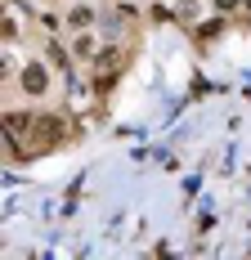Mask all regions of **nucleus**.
Wrapping results in <instances>:
<instances>
[{"mask_svg": "<svg viewBox=\"0 0 251 260\" xmlns=\"http://www.w3.org/2000/svg\"><path fill=\"white\" fill-rule=\"evenodd\" d=\"M247 9H251V0H247Z\"/></svg>", "mask_w": 251, "mask_h": 260, "instance_id": "9b49d317", "label": "nucleus"}, {"mask_svg": "<svg viewBox=\"0 0 251 260\" xmlns=\"http://www.w3.org/2000/svg\"><path fill=\"white\" fill-rule=\"evenodd\" d=\"M54 63L50 58H27L23 68H18V90H23V99H45L54 90V72H50Z\"/></svg>", "mask_w": 251, "mask_h": 260, "instance_id": "f03ea898", "label": "nucleus"}, {"mask_svg": "<svg viewBox=\"0 0 251 260\" xmlns=\"http://www.w3.org/2000/svg\"><path fill=\"white\" fill-rule=\"evenodd\" d=\"M112 5H117V9H112V14H117V23H135V18H139L135 0H112Z\"/></svg>", "mask_w": 251, "mask_h": 260, "instance_id": "6e6552de", "label": "nucleus"}, {"mask_svg": "<svg viewBox=\"0 0 251 260\" xmlns=\"http://www.w3.org/2000/svg\"><path fill=\"white\" fill-rule=\"evenodd\" d=\"M63 23H68V31H90V27L99 23L95 0H72V5L63 9Z\"/></svg>", "mask_w": 251, "mask_h": 260, "instance_id": "7ed1b4c3", "label": "nucleus"}, {"mask_svg": "<svg viewBox=\"0 0 251 260\" xmlns=\"http://www.w3.org/2000/svg\"><path fill=\"white\" fill-rule=\"evenodd\" d=\"M45 58H50L54 68H58V72H72V45H63V41H58V36H50V41H45Z\"/></svg>", "mask_w": 251, "mask_h": 260, "instance_id": "39448f33", "label": "nucleus"}, {"mask_svg": "<svg viewBox=\"0 0 251 260\" xmlns=\"http://www.w3.org/2000/svg\"><path fill=\"white\" fill-rule=\"evenodd\" d=\"M121 63H125V50H121V45H103L99 58H95L90 68H95V72H121Z\"/></svg>", "mask_w": 251, "mask_h": 260, "instance_id": "423d86ee", "label": "nucleus"}, {"mask_svg": "<svg viewBox=\"0 0 251 260\" xmlns=\"http://www.w3.org/2000/svg\"><path fill=\"white\" fill-rule=\"evenodd\" d=\"M148 18H152V23H179V14H171L166 0H152V5H148Z\"/></svg>", "mask_w": 251, "mask_h": 260, "instance_id": "0eeeda50", "label": "nucleus"}, {"mask_svg": "<svg viewBox=\"0 0 251 260\" xmlns=\"http://www.w3.org/2000/svg\"><path fill=\"white\" fill-rule=\"evenodd\" d=\"M68 135H72L68 117H58V112H32V121L23 130V144H27V153H36V148L45 153V148H58Z\"/></svg>", "mask_w": 251, "mask_h": 260, "instance_id": "f257e3e1", "label": "nucleus"}, {"mask_svg": "<svg viewBox=\"0 0 251 260\" xmlns=\"http://www.w3.org/2000/svg\"><path fill=\"white\" fill-rule=\"evenodd\" d=\"M99 36H95V27H90V31H72V58L76 63H85V68H90V63H95V58H99Z\"/></svg>", "mask_w": 251, "mask_h": 260, "instance_id": "20e7f679", "label": "nucleus"}, {"mask_svg": "<svg viewBox=\"0 0 251 260\" xmlns=\"http://www.w3.org/2000/svg\"><path fill=\"white\" fill-rule=\"evenodd\" d=\"M36 18H41V27H45L50 36H54V31H58V27H68V23H63V18H58V14H36Z\"/></svg>", "mask_w": 251, "mask_h": 260, "instance_id": "9d476101", "label": "nucleus"}, {"mask_svg": "<svg viewBox=\"0 0 251 260\" xmlns=\"http://www.w3.org/2000/svg\"><path fill=\"white\" fill-rule=\"evenodd\" d=\"M211 9L215 14H238V9H247V0H211Z\"/></svg>", "mask_w": 251, "mask_h": 260, "instance_id": "1a4fd4ad", "label": "nucleus"}]
</instances>
